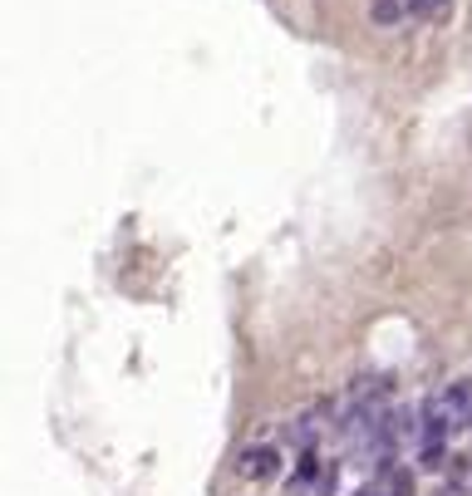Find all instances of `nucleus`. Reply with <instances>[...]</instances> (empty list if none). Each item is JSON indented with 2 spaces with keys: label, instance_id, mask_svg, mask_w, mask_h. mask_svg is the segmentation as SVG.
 Instances as JSON below:
<instances>
[{
  "label": "nucleus",
  "instance_id": "obj_1",
  "mask_svg": "<svg viewBox=\"0 0 472 496\" xmlns=\"http://www.w3.org/2000/svg\"><path fill=\"white\" fill-rule=\"evenodd\" d=\"M236 477L241 482H276L281 477V447H271V442H251V447L236 457Z\"/></svg>",
  "mask_w": 472,
  "mask_h": 496
},
{
  "label": "nucleus",
  "instance_id": "obj_2",
  "mask_svg": "<svg viewBox=\"0 0 472 496\" xmlns=\"http://www.w3.org/2000/svg\"><path fill=\"white\" fill-rule=\"evenodd\" d=\"M438 398H443V408L453 413L458 432H463V428H472V378H453V384H448Z\"/></svg>",
  "mask_w": 472,
  "mask_h": 496
},
{
  "label": "nucleus",
  "instance_id": "obj_3",
  "mask_svg": "<svg viewBox=\"0 0 472 496\" xmlns=\"http://www.w3.org/2000/svg\"><path fill=\"white\" fill-rule=\"evenodd\" d=\"M310 482H320V452L300 447V467H296V477H290V492H306Z\"/></svg>",
  "mask_w": 472,
  "mask_h": 496
},
{
  "label": "nucleus",
  "instance_id": "obj_4",
  "mask_svg": "<svg viewBox=\"0 0 472 496\" xmlns=\"http://www.w3.org/2000/svg\"><path fill=\"white\" fill-rule=\"evenodd\" d=\"M370 20H374V25H384V30H394L398 20H404V0H374Z\"/></svg>",
  "mask_w": 472,
  "mask_h": 496
},
{
  "label": "nucleus",
  "instance_id": "obj_5",
  "mask_svg": "<svg viewBox=\"0 0 472 496\" xmlns=\"http://www.w3.org/2000/svg\"><path fill=\"white\" fill-rule=\"evenodd\" d=\"M408 10L423 15V20H433V15H443V10H448V0H408Z\"/></svg>",
  "mask_w": 472,
  "mask_h": 496
}]
</instances>
